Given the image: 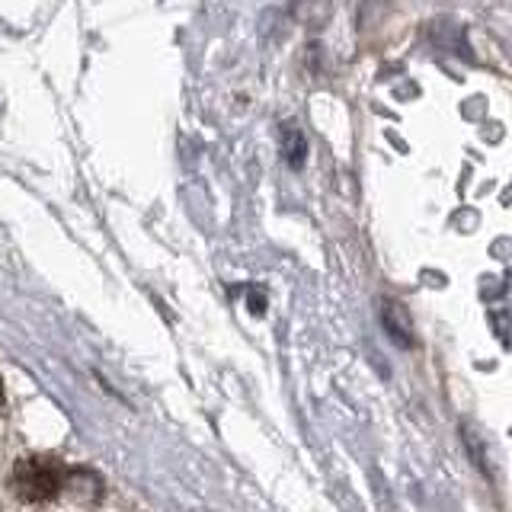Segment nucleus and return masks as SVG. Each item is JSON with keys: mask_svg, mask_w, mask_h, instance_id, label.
Segmentation results:
<instances>
[{"mask_svg": "<svg viewBox=\"0 0 512 512\" xmlns=\"http://www.w3.org/2000/svg\"><path fill=\"white\" fill-rule=\"evenodd\" d=\"M71 471L55 455H26L13 464L7 487L26 506H48L64 493Z\"/></svg>", "mask_w": 512, "mask_h": 512, "instance_id": "obj_1", "label": "nucleus"}, {"mask_svg": "<svg viewBox=\"0 0 512 512\" xmlns=\"http://www.w3.org/2000/svg\"><path fill=\"white\" fill-rule=\"evenodd\" d=\"M381 327H384V333H388L397 346H413L416 343L413 320H410L407 308H404V304L391 301V298L381 301Z\"/></svg>", "mask_w": 512, "mask_h": 512, "instance_id": "obj_2", "label": "nucleus"}, {"mask_svg": "<svg viewBox=\"0 0 512 512\" xmlns=\"http://www.w3.org/2000/svg\"><path fill=\"white\" fill-rule=\"evenodd\" d=\"M0 397H4V384H0Z\"/></svg>", "mask_w": 512, "mask_h": 512, "instance_id": "obj_4", "label": "nucleus"}, {"mask_svg": "<svg viewBox=\"0 0 512 512\" xmlns=\"http://www.w3.org/2000/svg\"><path fill=\"white\" fill-rule=\"evenodd\" d=\"M282 157H285V164L292 170L304 167V157H308V141H304L301 128H295V125L282 128Z\"/></svg>", "mask_w": 512, "mask_h": 512, "instance_id": "obj_3", "label": "nucleus"}]
</instances>
